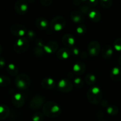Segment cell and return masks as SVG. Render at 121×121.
<instances>
[{
	"instance_id": "obj_1",
	"label": "cell",
	"mask_w": 121,
	"mask_h": 121,
	"mask_svg": "<svg viewBox=\"0 0 121 121\" xmlns=\"http://www.w3.org/2000/svg\"><path fill=\"white\" fill-rule=\"evenodd\" d=\"M44 115L50 118H57L61 113V108L60 105L54 102L48 101L43 106Z\"/></svg>"
},
{
	"instance_id": "obj_2",
	"label": "cell",
	"mask_w": 121,
	"mask_h": 121,
	"mask_svg": "<svg viewBox=\"0 0 121 121\" xmlns=\"http://www.w3.org/2000/svg\"><path fill=\"white\" fill-rule=\"evenodd\" d=\"M87 98L92 105H98L102 100V92L98 86H92L87 91Z\"/></svg>"
},
{
	"instance_id": "obj_3",
	"label": "cell",
	"mask_w": 121,
	"mask_h": 121,
	"mask_svg": "<svg viewBox=\"0 0 121 121\" xmlns=\"http://www.w3.org/2000/svg\"><path fill=\"white\" fill-rule=\"evenodd\" d=\"M14 82L15 86L18 89L26 91L30 86L31 79L29 76L27 74H20L15 77Z\"/></svg>"
},
{
	"instance_id": "obj_4",
	"label": "cell",
	"mask_w": 121,
	"mask_h": 121,
	"mask_svg": "<svg viewBox=\"0 0 121 121\" xmlns=\"http://www.w3.org/2000/svg\"><path fill=\"white\" fill-rule=\"evenodd\" d=\"M30 46L29 40L25 37L19 38L17 40L14 44L13 49L15 53L18 54H22L25 53L28 49Z\"/></svg>"
},
{
	"instance_id": "obj_5",
	"label": "cell",
	"mask_w": 121,
	"mask_h": 121,
	"mask_svg": "<svg viewBox=\"0 0 121 121\" xmlns=\"http://www.w3.org/2000/svg\"><path fill=\"white\" fill-rule=\"evenodd\" d=\"M66 25V20L62 16H56L53 18L50 22V27L55 31H60L64 29Z\"/></svg>"
},
{
	"instance_id": "obj_6",
	"label": "cell",
	"mask_w": 121,
	"mask_h": 121,
	"mask_svg": "<svg viewBox=\"0 0 121 121\" xmlns=\"http://www.w3.org/2000/svg\"><path fill=\"white\" fill-rule=\"evenodd\" d=\"M28 30L26 26L20 24H13L10 28V31L13 35L18 37L19 38L24 37L26 35Z\"/></svg>"
},
{
	"instance_id": "obj_7",
	"label": "cell",
	"mask_w": 121,
	"mask_h": 121,
	"mask_svg": "<svg viewBox=\"0 0 121 121\" xmlns=\"http://www.w3.org/2000/svg\"><path fill=\"white\" fill-rule=\"evenodd\" d=\"M58 89L63 93H69L73 89V84L67 79H62L57 84Z\"/></svg>"
},
{
	"instance_id": "obj_8",
	"label": "cell",
	"mask_w": 121,
	"mask_h": 121,
	"mask_svg": "<svg viewBox=\"0 0 121 121\" xmlns=\"http://www.w3.org/2000/svg\"><path fill=\"white\" fill-rule=\"evenodd\" d=\"M45 104V98L43 96L37 95L33 97L30 102V108L33 110H37L43 106Z\"/></svg>"
},
{
	"instance_id": "obj_9",
	"label": "cell",
	"mask_w": 121,
	"mask_h": 121,
	"mask_svg": "<svg viewBox=\"0 0 121 121\" xmlns=\"http://www.w3.org/2000/svg\"><path fill=\"white\" fill-rule=\"evenodd\" d=\"M101 51L100 43L97 41H92L89 43L87 47V52L91 56L96 57Z\"/></svg>"
},
{
	"instance_id": "obj_10",
	"label": "cell",
	"mask_w": 121,
	"mask_h": 121,
	"mask_svg": "<svg viewBox=\"0 0 121 121\" xmlns=\"http://www.w3.org/2000/svg\"><path fill=\"white\" fill-rule=\"evenodd\" d=\"M14 9L17 14L24 15L28 11V4L25 0H18L15 3Z\"/></svg>"
},
{
	"instance_id": "obj_11",
	"label": "cell",
	"mask_w": 121,
	"mask_h": 121,
	"mask_svg": "<svg viewBox=\"0 0 121 121\" xmlns=\"http://www.w3.org/2000/svg\"><path fill=\"white\" fill-rule=\"evenodd\" d=\"M11 102L13 105L17 108H20L24 106L25 104V98L22 94L17 93L12 97Z\"/></svg>"
},
{
	"instance_id": "obj_12",
	"label": "cell",
	"mask_w": 121,
	"mask_h": 121,
	"mask_svg": "<svg viewBox=\"0 0 121 121\" xmlns=\"http://www.w3.org/2000/svg\"><path fill=\"white\" fill-rule=\"evenodd\" d=\"M59 49V44L57 41H50L45 44L44 46V50L45 53L48 54H53V53L57 52Z\"/></svg>"
},
{
	"instance_id": "obj_13",
	"label": "cell",
	"mask_w": 121,
	"mask_h": 121,
	"mask_svg": "<svg viewBox=\"0 0 121 121\" xmlns=\"http://www.w3.org/2000/svg\"><path fill=\"white\" fill-rule=\"evenodd\" d=\"M70 18L74 23L80 24L85 20V17L79 10H74L71 13Z\"/></svg>"
},
{
	"instance_id": "obj_14",
	"label": "cell",
	"mask_w": 121,
	"mask_h": 121,
	"mask_svg": "<svg viewBox=\"0 0 121 121\" xmlns=\"http://www.w3.org/2000/svg\"><path fill=\"white\" fill-rule=\"evenodd\" d=\"M76 40L74 36L71 34H66L63 36L62 43L67 47L72 48L74 47Z\"/></svg>"
},
{
	"instance_id": "obj_15",
	"label": "cell",
	"mask_w": 121,
	"mask_h": 121,
	"mask_svg": "<svg viewBox=\"0 0 121 121\" xmlns=\"http://www.w3.org/2000/svg\"><path fill=\"white\" fill-rule=\"evenodd\" d=\"M85 70H86V65L83 61H78L73 65V71L76 75H82L85 72Z\"/></svg>"
},
{
	"instance_id": "obj_16",
	"label": "cell",
	"mask_w": 121,
	"mask_h": 121,
	"mask_svg": "<svg viewBox=\"0 0 121 121\" xmlns=\"http://www.w3.org/2000/svg\"><path fill=\"white\" fill-rule=\"evenodd\" d=\"M71 54V51L66 47L60 48L56 53L57 57L61 60H67L70 57Z\"/></svg>"
},
{
	"instance_id": "obj_17",
	"label": "cell",
	"mask_w": 121,
	"mask_h": 121,
	"mask_svg": "<svg viewBox=\"0 0 121 121\" xmlns=\"http://www.w3.org/2000/svg\"><path fill=\"white\" fill-rule=\"evenodd\" d=\"M41 85L45 89L52 90L55 87L56 82L52 78H46L41 80Z\"/></svg>"
},
{
	"instance_id": "obj_18",
	"label": "cell",
	"mask_w": 121,
	"mask_h": 121,
	"mask_svg": "<svg viewBox=\"0 0 121 121\" xmlns=\"http://www.w3.org/2000/svg\"><path fill=\"white\" fill-rule=\"evenodd\" d=\"M110 77L114 82L121 81V67L115 66L112 69L110 73Z\"/></svg>"
},
{
	"instance_id": "obj_19",
	"label": "cell",
	"mask_w": 121,
	"mask_h": 121,
	"mask_svg": "<svg viewBox=\"0 0 121 121\" xmlns=\"http://www.w3.org/2000/svg\"><path fill=\"white\" fill-rule=\"evenodd\" d=\"M113 54V50L109 45H105L101 49V55L104 59H109Z\"/></svg>"
},
{
	"instance_id": "obj_20",
	"label": "cell",
	"mask_w": 121,
	"mask_h": 121,
	"mask_svg": "<svg viewBox=\"0 0 121 121\" xmlns=\"http://www.w3.org/2000/svg\"><path fill=\"white\" fill-rule=\"evenodd\" d=\"M90 20L94 22H98L100 21L102 18L101 14L96 9H91L88 14Z\"/></svg>"
},
{
	"instance_id": "obj_21",
	"label": "cell",
	"mask_w": 121,
	"mask_h": 121,
	"mask_svg": "<svg viewBox=\"0 0 121 121\" xmlns=\"http://www.w3.org/2000/svg\"><path fill=\"white\" fill-rule=\"evenodd\" d=\"M35 26L40 30H46L48 28V21L44 17L38 18L35 20Z\"/></svg>"
},
{
	"instance_id": "obj_22",
	"label": "cell",
	"mask_w": 121,
	"mask_h": 121,
	"mask_svg": "<svg viewBox=\"0 0 121 121\" xmlns=\"http://www.w3.org/2000/svg\"><path fill=\"white\" fill-rule=\"evenodd\" d=\"M10 114V110L5 104L0 105V121H4L8 118Z\"/></svg>"
},
{
	"instance_id": "obj_23",
	"label": "cell",
	"mask_w": 121,
	"mask_h": 121,
	"mask_svg": "<svg viewBox=\"0 0 121 121\" xmlns=\"http://www.w3.org/2000/svg\"><path fill=\"white\" fill-rule=\"evenodd\" d=\"M7 71L11 76L16 77L18 74L19 70L15 64L9 63L7 66Z\"/></svg>"
},
{
	"instance_id": "obj_24",
	"label": "cell",
	"mask_w": 121,
	"mask_h": 121,
	"mask_svg": "<svg viewBox=\"0 0 121 121\" xmlns=\"http://www.w3.org/2000/svg\"><path fill=\"white\" fill-rule=\"evenodd\" d=\"M85 81L89 86H93L96 82V78L95 74L89 73L85 76Z\"/></svg>"
},
{
	"instance_id": "obj_25",
	"label": "cell",
	"mask_w": 121,
	"mask_h": 121,
	"mask_svg": "<svg viewBox=\"0 0 121 121\" xmlns=\"http://www.w3.org/2000/svg\"><path fill=\"white\" fill-rule=\"evenodd\" d=\"M106 112L111 116H116L119 113V108L116 105H109L106 109Z\"/></svg>"
},
{
	"instance_id": "obj_26",
	"label": "cell",
	"mask_w": 121,
	"mask_h": 121,
	"mask_svg": "<svg viewBox=\"0 0 121 121\" xmlns=\"http://www.w3.org/2000/svg\"><path fill=\"white\" fill-rule=\"evenodd\" d=\"M11 83V80L8 76L5 75H0V86L7 87Z\"/></svg>"
},
{
	"instance_id": "obj_27",
	"label": "cell",
	"mask_w": 121,
	"mask_h": 121,
	"mask_svg": "<svg viewBox=\"0 0 121 121\" xmlns=\"http://www.w3.org/2000/svg\"><path fill=\"white\" fill-rule=\"evenodd\" d=\"M33 53L34 55L38 57H40L43 56L45 52L44 50V48L40 47H38V46H35L33 48Z\"/></svg>"
},
{
	"instance_id": "obj_28",
	"label": "cell",
	"mask_w": 121,
	"mask_h": 121,
	"mask_svg": "<svg viewBox=\"0 0 121 121\" xmlns=\"http://www.w3.org/2000/svg\"><path fill=\"white\" fill-rule=\"evenodd\" d=\"M43 113L40 112H36L33 114L31 117V119L33 121H43L44 119Z\"/></svg>"
},
{
	"instance_id": "obj_29",
	"label": "cell",
	"mask_w": 121,
	"mask_h": 121,
	"mask_svg": "<svg viewBox=\"0 0 121 121\" xmlns=\"http://www.w3.org/2000/svg\"><path fill=\"white\" fill-rule=\"evenodd\" d=\"M73 85L77 89H81L84 86V81L80 77H76L73 80Z\"/></svg>"
},
{
	"instance_id": "obj_30",
	"label": "cell",
	"mask_w": 121,
	"mask_h": 121,
	"mask_svg": "<svg viewBox=\"0 0 121 121\" xmlns=\"http://www.w3.org/2000/svg\"><path fill=\"white\" fill-rule=\"evenodd\" d=\"M86 30H87V28H86V25L83 24H80L78 25V27L76 28V31L79 35H83L86 33Z\"/></svg>"
},
{
	"instance_id": "obj_31",
	"label": "cell",
	"mask_w": 121,
	"mask_h": 121,
	"mask_svg": "<svg viewBox=\"0 0 121 121\" xmlns=\"http://www.w3.org/2000/svg\"><path fill=\"white\" fill-rule=\"evenodd\" d=\"M99 3L103 8L108 9L112 5L113 1L112 0H101L99 1Z\"/></svg>"
},
{
	"instance_id": "obj_32",
	"label": "cell",
	"mask_w": 121,
	"mask_h": 121,
	"mask_svg": "<svg viewBox=\"0 0 121 121\" xmlns=\"http://www.w3.org/2000/svg\"><path fill=\"white\" fill-rule=\"evenodd\" d=\"M80 11L83 14H88L89 11H91V8L87 4H82L80 6Z\"/></svg>"
},
{
	"instance_id": "obj_33",
	"label": "cell",
	"mask_w": 121,
	"mask_h": 121,
	"mask_svg": "<svg viewBox=\"0 0 121 121\" xmlns=\"http://www.w3.org/2000/svg\"><path fill=\"white\" fill-rule=\"evenodd\" d=\"M113 47L116 51L121 53V38L116 39L113 42Z\"/></svg>"
},
{
	"instance_id": "obj_34",
	"label": "cell",
	"mask_w": 121,
	"mask_h": 121,
	"mask_svg": "<svg viewBox=\"0 0 121 121\" xmlns=\"http://www.w3.org/2000/svg\"><path fill=\"white\" fill-rule=\"evenodd\" d=\"M27 37H28V40H34V39L36 37V34H35V32L33 30H28L27 31V33L26 34Z\"/></svg>"
},
{
	"instance_id": "obj_35",
	"label": "cell",
	"mask_w": 121,
	"mask_h": 121,
	"mask_svg": "<svg viewBox=\"0 0 121 121\" xmlns=\"http://www.w3.org/2000/svg\"><path fill=\"white\" fill-rule=\"evenodd\" d=\"M80 52H81L80 51V49L79 48H78L77 47H75V46L71 48V53L74 56H79V54H80Z\"/></svg>"
},
{
	"instance_id": "obj_36",
	"label": "cell",
	"mask_w": 121,
	"mask_h": 121,
	"mask_svg": "<svg viewBox=\"0 0 121 121\" xmlns=\"http://www.w3.org/2000/svg\"><path fill=\"white\" fill-rule=\"evenodd\" d=\"M35 46L43 47V48H44V46L45 45L44 43V41L41 39H35Z\"/></svg>"
},
{
	"instance_id": "obj_37",
	"label": "cell",
	"mask_w": 121,
	"mask_h": 121,
	"mask_svg": "<svg viewBox=\"0 0 121 121\" xmlns=\"http://www.w3.org/2000/svg\"><path fill=\"white\" fill-rule=\"evenodd\" d=\"M53 1L52 0H41L40 4L44 7H48L52 4Z\"/></svg>"
},
{
	"instance_id": "obj_38",
	"label": "cell",
	"mask_w": 121,
	"mask_h": 121,
	"mask_svg": "<svg viewBox=\"0 0 121 121\" xmlns=\"http://www.w3.org/2000/svg\"><path fill=\"white\" fill-rule=\"evenodd\" d=\"M99 1L97 0H93V1H86V3L89 7H96L99 4Z\"/></svg>"
},
{
	"instance_id": "obj_39",
	"label": "cell",
	"mask_w": 121,
	"mask_h": 121,
	"mask_svg": "<svg viewBox=\"0 0 121 121\" xmlns=\"http://www.w3.org/2000/svg\"><path fill=\"white\" fill-rule=\"evenodd\" d=\"M88 56V54L86 52H80V54H79V57L82 59H85Z\"/></svg>"
},
{
	"instance_id": "obj_40",
	"label": "cell",
	"mask_w": 121,
	"mask_h": 121,
	"mask_svg": "<svg viewBox=\"0 0 121 121\" xmlns=\"http://www.w3.org/2000/svg\"><path fill=\"white\" fill-rule=\"evenodd\" d=\"M6 65V61L4 58L2 57H0V69H2Z\"/></svg>"
},
{
	"instance_id": "obj_41",
	"label": "cell",
	"mask_w": 121,
	"mask_h": 121,
	"mask_svg": "<svg viewBox=\"0 0 121 121\" xmlns=\"http://www.w3.org/2000/svg\"><path fill=\"white\" fill-rule=\"evenodd\" d=\"M101 105L102 107H104V108H108L109 106V103H108V100H105V99L102 100Z\"/></svg>"
},
{
	"instance_id": "obj_42",
	"label": "cell",
	"mask_w": 121,
	"mask_h": 121,
	"mask_svg": "<svg viewBox=\"0 0 121 121\" xmlns=\"http://www.w3.org/2000/svg\"><path fill=\"white\" fill-rule=\"evenodd\" d=\"M96 116L97 118H99V119H102V118L104 117V114L102 112H101V111H99V112H98L96 113Z\"/></svg>"
},
{
	"instance_id": "obj_43",
	"label": "cell",
	"mask_w": 121,
	"mask_h": 121,
	"mask_svg": "<svg viewBox=\"0 0 121 121\" xmlns=\"http://www.w3.org/2000/svg\"><path fill=\"white\" fill-rule=\"evenodd\" d=\"M82 2V1H78V0H76V1H74L73 2V4H74V5L75 6H78L80 4V3Z\"/></svg>"
},
{
	"instance_id": "obj_44",
	"label": "cell",
	"mask_w": 121,
	"mask_h": 121,
	"mask_svg": "<svg viewBox=\"0 0 121 121\" xmlns=\"http://www.w3.org/2000/svg\"><path fill=\"white\" fill-rule=\"evenodd\" d=\"M118 63H119V65H120L121 67V55L119 57V58H118Z\"/></svg>"
},
{
	"instance_id": "obj_45",
	"label": "cell",
	"mask_w": 121,
	"mask_h": 121,
	"mask_svg": "<svg viewBox=\"0 0 121 121\" xmlns=\"http://www.w3.org/2000/svg\"><path fill=\"white\" fill-rule=\"evenodd\" d=\"M2 52V46H1V45L0 44V55L1 54Z\"/></svg>"
},
{
	"instance_id": "obj_46",
	"label": "cell",
	"mask_w": 121,
	"mask_h": 121,
	"mask_svg": "<svg viewBox=\"0 0 121 121\" xmlns=\"http://www.w3.org/2000/svg\"><path fill=\"white\" fill-rule=\"evenodd\" d=\"M99 121H106V120H100Z\"/></svg>"
},
{
	"instance_id": "obj_47",
	"label": "cell",
	"mask_w": 121,
	"mask_h": 121,
	"mask_svg": "<svg viewBox=\"0 0 121 121\" xmlns=\"http://www.w3.org/2000/svg\"></svg>"
}]
</instances>
